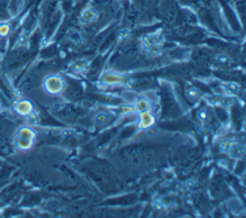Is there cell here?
<instances>
[{
	"mask_svg": "<svg viewBox=\"0 0 246 218\" xmlns=\"http://www.w3.org/2000/svg\"><path fill=\"white\" fill-rule=\"evenodd\" d=\"M164 45V37L161 34H149L143 39V49L149 55H159Z\"/></svg>",
	"mask_w": 246,
	"mask_h": 218,
	"instance_id": "cell-1",
	"label": "cell"
},
{
	"mask_svg": "<svg viewBox=\"0 0 246 218\" xmlns=\"http://www.w3.org/2000/svg\"><path fill=\"white\" fill-rule=\"evenodd\" d=\"M34 132L32 131L30 128L24 127L21 129H18L17 136H16V141H17V146L22 150H26V149H30L33 145V140H34Z\"/></svg>",
	"mask_w": 246,
	"mask_h": 218,
	"instance_id": "cell-2",
	"label": "cell"
},
{
	"mask_svg": "<svg viewBox=\"0 0 246 218\" xmlns=\"http://www.w3.org/2000/svg\"><path fill=\"white\" fill-rule=\"evenodd\" d=\"M63 86H64L63 80H62L60 77H58V76H50V77H47L45 80V83H43L45 90L47 93H50V94L60 93L62 90H63Z\"/></svg>",
	"mask_w": 246,
	"mask_h": 218,
	"instance_id": "cell-3",
	"label": "cell"
},
{
	"mask_svg": "<svg viewBox=\"0 0 246 218\" xmlns=\"http://www.w3.org/2000/svg\"><path fill=\"white\" fill-rule=\"evenodd\" d=\"M139 118H140V123H139L140 128H149L155 124V116L149 111H140Z\"/></svg>",
	"mask_w": 246,
	"mask_h": 218,
	"instance_id": "cell-4",
	"label": "cell"
},
{
	"mask_svg": "<svg viewBox=\"0 0 246 218\" xmlns=\"http://www.w3.org/2000/svg\"><path fill=\"white\" fill-rule=\"evenodd\" d=\"M16 111L20 114V115H29L32 111H33V105L30 103L29 101H20L16 105Z\"/></svg>",
	"mask_w": 246,
	"mask_h": 218,
	"instance_id": "cell-5",
	"label": "cell"
},
{
	"mask_svg": "<svg viewBox=\"0 0 246 218\" xmlns=\"http://www.w3.org/2000/svg\"><path fill=\"white\" fill-rule=\"evenodd\" d=\"M81 22L83 24H91L93 21L97 20V12H96L93 8H88L83 12V15H81Z\"/></svg>",
	"mask_w": 246,
	"mask_h": 218,
	"instance_id": "cell-6",
	"label": "cell"
},
{
	"mask_svg": "<svg viewBox=\"0 0 246 218\" xmlns=\"http://www.w3.org/2000/svg\"><path fill=\"white\" fill-rule=\"evenodd\" d=\"M102 81L106 84H110V85H117L123 83V77L119 76V74H115V73H106L102 76Z\"/></svg>",
	"mask_w": 246,
	"mask_h": 218,
	"instance_id": "cell-7",
	"label": "cell"
},
{
	"mask_svg": "<svg viewBox=\"0 0 246 218\" xmlns=\"http://www.w3.org/2000/svg\"><path fill=\"white\" fill-rule=\"evenodd\" d=\"M151 108V105L145 98H139L136 101V105H135V110L138 111H148Z\"/></svg>",
	"mask_w": 246,
	"mask_h": 218,
	"instance_id": "cell-8",
	"label": "cell"
},
{
	"mask_svg": "<svg viewBox=\"0 0 246 218\" xmlns=\"http://www.w3.org/2000/svg\"><path fill=\"white\" fill-rule=\"evenodd\" d=\"M109 120H110V115L106 114V112H100L94 116L96 124H98V126H104V124L109 123Z\"/></svg>",
	"mask_w": 246,
	"mask_h": 218,
	"instance_id": "cell-9",
	"label": "cell"
},
{
	"mask_svg": "<svg viewBox=\"0 0 246 218\" xmlns=\"http://www.w3.org/2000/svg\"><path fill=\"white\" fill-rule=\"evenodd\" d=\"M88 65H89V63L85 62V60H81V62H77L76 64L73 65V69L76 72H79V73H81V74H84L88 71Z\"/></svg>",
	"mask_w": 246,
	"mask_h": 218,
	"instance_id": "cell-10",
	"label": "cell"
},
{
	"mask_svg": "<svg viewBox=\"0 0 246 218\" xmlns=\"http://www.w3.org/2000/svg\"><path fill=\"white\" fill-rule=\"evenodd\" d=\"M224 86H225V89H229L230 93H237L238 89H240V86H238L237 84H233V83H228V84H225Z\"/></svg>",
	"mask_w": 246,
	"mask_h": 218,
	"instance_id": "cell-11",
	"label": "cell"
},
{
	"mask_svg": "<svg viewBox=\"0 0 246 218\" xmlns=\"http://www.w3.org/2000/svg\"><path fill=\"white\" fill-rule=\"evenodd\" d=\"M134 111H135V107H131V106H128V107H122V108H121V114H122V115L132 114Z\"/></svg>",
	"mask_w": 246,
	"mask_h": 218,
	"instance_id": "cell-12",
	"label": "cell"
},
{
	"mask_svg": "<svg viewBox=\"0 0 246 218\" xmlns=\"http://www.w3.org/2000/svg\"><path fill=\"white\" fill-rule=\"evenodd\" d=\"M198 95H199V90H198V89H190V90H187V97L189 98H196Z\"/></svg>",
	"mask_w": 246,
	"mask_h": 218,
	"instance_id": "cell-13",
	"label": "cell"
},
{
	"mask_svg": "<svg viewBox=\"0 0 246 218\" xmlns=\"http://www.w3.org/2000/svg\"><path fill=\"white\" fill-rule=\"evenodd\" d=\"M8 33H9L8 25H0V36H7Z\"/></svg>",
	"mask_w": 246,
	"mask_h": 218,
	"instance_id": "cell-14",
	"label": "cell"
},
{
	"mask_svg": "<svg viewBox=\"0 0 246 218\" xmlns=\"http://www.w3.org/2000/svg\"><path fill=\"white\" fill-rule=\"evenodd\" d=\"M217 62H221V63H224V64H227V62H228V56H224V55H221V56H219V59H217Z\"/></svg>",
	"mask_w": 246,
	"mask_h": 218,
	"instance_id": "cell-15",
	"label": "cell"
},
{
	"mask_svg": "<svg viewBox=\"0 0 246 218\" xmlns=\"http://www.w3.org/2000/svg\"><path fill=\"white\" fill-rule=\"evenodd\" d=\"M206 116H207L206 112H200V118H206Z\"/></svg>",
	"mask_w": 246,
	"mask_h": 218,
	"instance_id": "cell-16",
	"label": "cell"
}]
</instances>
